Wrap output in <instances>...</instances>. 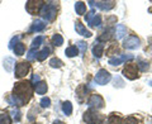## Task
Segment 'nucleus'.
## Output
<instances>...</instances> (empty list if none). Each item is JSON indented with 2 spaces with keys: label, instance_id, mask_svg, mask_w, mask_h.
<instances>
[{
  "label": "nucleus",
  "instance_id": "nucleus-1",
  "mask_svg": "<svg viewBox=\"0 0 152 124\" xmlns=\"http://www.w3.org/2000/svg\"><path fill=\"white\" fill-rule=\"evenodd\" d=\"M13 96L14 101H15L19 106L24 105L28 103L32 98V85L29 81H22V82L15 84L13 90Z\"/></svg>",
  "mask_w": 152,
  "mask_h": 124
},
{
  "label": "nucleus",
  "instance_id": "nucleus-6",
  "mask_svg": "<svg viewBox=\"0 0 152 124\" xmlns=\"http://www.w3.org/2000/svg\"><path fill=\"white\" fill-rule=\"evenodd\" d=\"M31 70V65L28 62H19V63L15 66V77L20 79L24 77V76L29 72Z\"/></svg>",
  "mask_w": 152,
  "mask_h": 124
},
{
  "label": "nucleus",
  "instance_id": "nucleus-25",
  "mask_svg": "<svg viewBox=\"0 0 152 124\" xmlns=\"http://www.w3.org/2000/svg\"><path fill=\"white\" fill-rule=\"evenodd\" d=\"M52 42H53L55 46H62L64 44V38L60 34H55L53 37H52Z\"/></svg>",
  "mask_w": 152,
  "mask_h": 124
},
{
  "label": "nucleus",
  "instance_id": "nucleus-11",
  "mask_svg": "<svg viewBox=\"0 0 152 124\" xmlns=\"http://www.w3.org/2000/svg\"><path fill=\"white\" fill-rule=\"evenodd\" d=\"M127 60H133V56L132 55H123V56H121V57H115V58H110L109 60V65H112V66H118V65H121L122 62H124V61H127Z\"/></svg>",
  "mask_w": 152,
  "mask_h": 124
},
{
  "label": "nucleus",
  "instance_id": "nucleus-9",
  "mask_svg": "<svg viewBox=\"0 0 152 124\" xmlns=\"http://www.w3.org/2000/svg\"><path fill=\"white\" fill-rule=\"evenodd\" d=\"M123 46H124L126 48H128V50L138 48L140 47V39L137 37H134V36H131V37H128L124 42H123Z\"/></svg>",
  "mask_w": 152,
  "mask_h": 124
},
{
  "label": "nucleus",
  "instance_id": "nucleus-20",
  "mask_svg": "<svg viewBox=\"0 0 152 124\" xmlns=\"http://www.w3.org/2000/svg\"><path fill=\"white\" fill-rule=\"evenodd\" d=\"M75 9H76V13L81 15V14H84L85 12H86V5H85L83 1H77L75 4Z\"/></svg>",
  "mask_w": 152,
  "mask_h": 124
},
{
  "label": "nucleus",
  "instance_id": "nucleus-40",
  "mask_svg": "<svg viewBox=\"0 0 152 124\" xmlns=\"http://www.w3.org/2000/svg\"><path fill=\"white\" fill-rule=\"evenodd\" d=\"M150 85H151V86H152V81H150Z\"/></svg>",
  "mask_w": 152,
  "mask_h": 124
},
{
  "label": "nucleus",
  "instance_id": "nucleus-38",
  "mask_svg": "<svg viewBox=\"0 0 152 124\" xmlns=\"http://www.w3.org/2000/svg\"><path fill=\"white\" fill-rule=\"evenodd\" d=\"M32 81H38V82H39V76H38V75H34V76L32 77Z\"/></svg>",
  "mask_w": 152,
  "mask_h": 124
},
{
  "label": "nucleus",
  "instance_id": "nucleus-31",
  "mask_svg": "<svg viewBox=\"0 0 152 124\" xmlns=\"http://www.w3.org/2000/svg\"><path fill=\"white\" fill-rule=\"evenodd\" d=\"M77 47L80 48V51H81V55H84L85 52H86V48H88V46H86V43H85V42H83V41L77 42Z\"/></svg>",
  "mask_w": 152,
  "mask_h": 124
},
{
  "label": "nucleus",
  "instance_id": "nucleus-39",
  "mask_svg": "<svg viewBox=\"0 0 152 124\" xmlns=\"http://www.w3.org/2000/svg\"><path fill=\"white\" fill-rule=\"evenodd\" d=\"M53 124H65V123H64V122H61V120H55Z\"/></svg>",
  "mask_w": 152,
  "mask_h": 124
},
{
  "label": "nucleus",
  "instance_id": "nucleus-29",
  "mask_svg": "<svg viewBox=\"0 0 152 124\" xmlns=\"http://www.w3.org/2000/svg\"><path fill=\"white\" fill-rule=\"evenodd\" d=\"M42 42H43V37L42 36H39V37H37L36 39H33V42H32V48H37V47H39L41 44H42Z\"/></svg>",
  "mask_w": 152,
  "mask_h": 124
},
{
  "label": "nucleus",
  "instance_id": "nucleus-37",
  "mask_svg": "<svg viewBox=\"0 0 152 124\" xmlns=\"http://www.w3.org/2000/svg\"><path fill=\"white\" fill-rule=\"evenodd\" d=\"M114 51H118V47L117 46H112L110 50L107 51V55H112V52H114Z\"/></svg>",
  "mask_w": 152,
  "mask_h": 124
},
{
  "label": "nucleus",
  "instance_id": "nucleus-27",
  "mask_svg": "<svg viewBox=\"0 0 152 124\" xmlns=\"http://www.w3.org/2000/svg\"><path fill=\"white\" fill-rule=\"evenodd\" d=\"M50 65H51V67H56V69H60L61 66H62V61H61L60 58H52L50 61Z\"/></svg>",
  "mask_w": 152,
  "mask_h": 124
},
{
  "label": "nucleus",
  "instance_id": "nucleus-28",
  "mask_svg": "<svg viewBox=\"0 0 152 124\" xmlns=\"http://www.w3.org/2000/svg\"><path fill=\"white\" fill-rule=\"evenodd\" d=\"M12 119L8 114H0V124H10Z\"/></svg>",
  "mask_w": 152,
  "mask_h": 124
},
{
  "label": "nucleus",
  "instance_id": "nucleus-34",
  "mask_svg": "<svg viewBox=\"0 0 152 124\" xmlns=\"http://www.w3.org/2000/svg\"><path fill=\"white\" fill-rule=\"evenodd\" d=\"M124 124H138V122H137V119L134 117H128L124 120Z\"/></svg>",
  "mask_w": 152,
  "mask_h": 124
},
{
  "label": "nucleus",
  "instance_id": "nucleus-8",
  "mask_svg": "<svg viewBox=\"0 0 152 124\" xmlns=\"http://www.w3.org/2000/svg\"><path fill=\"white\" fill-rule=\"evenodd\" d=\"M88 105L90 108H96V109H102L104 106V99L98 94H94L90 96L89 101H88Z\"/></svg>",
  "mask_w": 152,
  "mask_h": 124
},
{
  "label": "nucleus",
  "instance_id": "nucleus-30",
  "mask_svg": "<svg viewBox=\"0 0 152 124\" xmlns=\"http://www.w3.org/2000/svg\"><path fill=\"white\" fill-rule=\"evenodd\" d=\"M50 105H51L50 98H42V99H41V106H42V108H48Z\"/></svg>",
  "mask_w": 152,
  "mask_h": 124
},
{
  "label": "nucleus",
  "instance_id": "nucleus-14",
  "mask_svg": "<svg viewBox=\"0 0 152 124\" xmlns=\"http://www.w3.org/2000/svg\"><path fill=\"white\" fill-rule=\"evenodd\" d=\"M103 51H104V46L100 43H95V46L93 47V55L96 57V58H100L103 56Z\"/></svg>",
  "mask_w": 152,
  "mask_h": 124
},
{
  "label": "nucleus",
  "instance_id": "nucleus-16",
  "mask_svg": "<svg viewBox=\"0 0 152 124\" xmlns=\"http://www.w3.org/2000/svg\"><path fill=\"white\" fill-rule=\"evenodd\" d=\"M34 89H36V93L37 94H39V95L46 94V91H47V84L43 82V81H39V82L36 84Z\"/></svg>",
  "mask_w": 152,
  "mask_h": 124
},
{
  "label": "nucleus",
  "instance_id": "nucleus-32",
  "mask_svg": "<svg viewBox=\"0 0 152 124\" xmlns=\"http://www.w3.org/2000/svg\"><path fill=\"white\" fill-rule=\"evenodd\" d=\"M36 56H37V51L34 50V48H31V51L28 52V60L29 61H32V60H34L36 58Z\"/></svg>",
  "mask_w": 152,
  "mask_h": 124
},
{
  "label": "nucleus",
  "instance_id": "nucleus-19",
  "mask_svg": "<svg viewBox=\"0 0 152 124\" xmlns=\"http://www.w3.org/2000/svg\"><path fill=\"white\" fill-rule=\"evenodd\" d=\"M65 53H66L67 57H75L76 55L79 53V50H77V47L76 46H71V47H69V48H66Z\"/></svg>",
  "mask_w": 152,
  "mask_h": 124
},
{
  "label": "nucleus",
  "instance_id": "nucleus-24",
  "mask_svg": "<svg viewBox=\"0 0 152 124\" xmlns=\"http://www.w3.org/2000/svg\"><path fill=\"white\" fill-rule=\"evenodd\" d=\"M14 53H15L17 56H22L23 53H24V44L23 43L15 44V47H14Z\"/></svg>",
  "mask_w": 152,
  "mask_h": 124
},
{
  "label": "nucleus",
  "instance_id": "nucleus-10",
  "mask_svg": "<svg viewBox=\"0 0 152 124\" xmlns=\"http://www.w3.org/2000/svg\"><path fill=\"white\" fill-rule=\"evenodd\" d=\"M91 7H96L102 10H110L114 8V1H89Z\"/></svg>",
  "mask_w": 152,
  "mask_h": 124
},
{
  "label": "nucleus",
  "instance_id": "nucleus-13",
  "mask_svg": "<svg viewBox=\"0 0 152 124\" xmlns=\"http://www.w3.org/2000/svg\"><path fill=\"white\" fill-rule=\"evenodd\" d=\"M46 28V23L42 22V20H36L34 23H33V26L31 28V32H41L43 31Z\"/></svg>",
  "mask_w": 152,
  "mask_h": 124
},
{
  "label": "nucleus",
  "instance_id": "nucleus-33",
  "mask_svg": "<svg viewBox=\"0 0 152 124\" xmlns=\"http://www.w3.org/2000/svg\"><path fill=\"white\" fill-rule=\"evenodd\" d=\"M12 63H14V60L13 58H7L5 60V69H7V71H10L12 70Z\"/></svg>",
  "mask_w": 152,
  "mask_h": 124
},
{
  "label": "nucleus",
  "instance_id": "nucleus-35",
  "mask_svg": "<svg viewBox=\"0 0 152 124\" xmlns=\"http://www.w3.org/2000/svg\"><path fill=\"white\" fill-rule=\"evenodd\" d=\"M138 69H141L142 71H146L147 69H148V63H147V62L141 61V62H140V65H138Z\"/></svg>",
  "mask_w": 152,
  "mask_h": 124
},
{
  "label": "nucleus",
  "instance_id": "nucleus-5",
  "mask_svg": "<svg viewBox=\"0 0 152 124\" xmlns=\"http://www.w3.org/2000/svg\"><path fill=\"white\" fill-rule=\"evenodd\" d=\"M42 7H43V1H41V0H29V1H27V12L32 14V15H36L41 12Z\"/></svg>",
  "mask_w": 152,
  "mask_h": 124
},
{
  "label": "nucleus",
  "instance_id": "nucleus-22",
  "mask_svg": "<svg viewBox=\"0 0 152 124\" xmlns=\"http://www.w3.org/2000/svg\"><path fill=\"white\" fill-rule=\"evenodd\" d=\"M62 110H64V113L66 114V115H70V114L72 113V105H71L70 101H65L62 104Z\"/></svg>",
  "mask_w": 152,
  "mask_h": 124
},
{
  "label": "nucleus",
  "instance_id": "nucleus-4",
  "mask_svg": "<svg viewBox=\"0 0 152 124\" xmlns=\"http://www.w3.org/2000/svg\"><path fill=\"white\" fill-rule=\"evenodd\" d=\"M123 75H124V77L129 80L137 79L138 77V66L134 63H127L123 69Z\"/></svg>",
  "mask_w": 152,
  "mask_h": 124
},
{
  "label": "nucleus",
  "instance_id": "nucleus-12",
  "mask_svg": "<svg viewBox=\"0 0 152 124\" xmlns=\"http://www.w3.org/2000/svg\"><path fill=\"white\" fill-rule=\"evenodd\" d=\"M75 29H76V32H77L79 34H81V36H84V37H86V38L91 37V32H89L86 28L84 27V24H81L80 22H76V23H75Z\"/></svg>",
  "mask_w": 152,
  "mask_h": 124
},
{
  "label": "nucleus",
  "instance_id": "nucleus-3",
  "mask_svg": "<svg viewBox=\"0 0 152 124\" xmlns=\"http://www.w3.org/2000/svg\"><path fill=\"white\" fill-rule=\"evenodd\" d=\"M56 7L52 5V4H47V5H43L41 9V15L46 20L52 22L56 18Z\"/></svg>",
  "mask_w": 152,
  "mask_h": 124
},
{
  "label": "nucleus",
  "instance_id": "nucleus-7",
  "mask_svg": "<svg viewBox=\"0 0 152 124\" xmlns=\"http://www.w3.org/2000/svg\"><path fill=\"white\" fill-rule=\"evenodd\" d=\"M110 79H112V76L107 70H99L98 74L95 75V81L99 85H107L110 81Z\"/></svg>",
  "mask_w": 152,
  "mask_h": 124
},
{
  "label": "nucleus",
  "instance_id": "nucleus-21",
  "mask_svg": "<svg viewBox=\"0 0 152 124\" xmlns=\"http://www.w3.org/2000/svg\"><path fill=\"white\" fill-rule=\"evenodd\" d=\"M112 33H113V29H108V31H105L102 36H99L98 41H99V42H105V41H108V39H110Z\"/></svg>",
  "mask_w": 152,
  "mask_h": 124
},
{
  "label": "nucleus",
  "instance_id": "nucleus-18",
  "mask_svg": "<svg viewBox=\"0 0 152 124\" xmlns=\"http://www.w3.org/2000/svg\"><path fill=\"white\" fill-rule=\"evenodd\" d=\"M102 24V17L100 15H94L91 19H90V22L88 23V26L90 27H99Z\"/></svg>",
  "mask_w": 152,
  "mask_h": 124
},
{
  "label": "nucleus",
  "instance_id": "nucleus-23",
  "mask_svg": "<svg viewBox=\"0 0 152 124\" xmlns=\"http://www.w3.org/2000/svg\"><path fill=\"white\" fill-rule=\"evenodd\" d=\"M86 91H88V89H86V86H84V85H81V86L77 88V90H76V94H77V96L80 98V101H83V96L86 94Z\"/></svg>",
  "mask_w": 152,
  "mask_h": 124
},
{
  "label": "nucleus",
  "instance_id": "nucleus-36",
  "mask_svg": "<svg viewBox=\"0 0 152 124\" xmlns=\"http://www.w3.org/2000/svg\"><path fill=\"white\" fill-rule=\"evenodd\" d=\"M13 114H14V120L15 122L20 120V113H19V110H13Z\"/></svg>",
  "mask_w": 152,
  "mask_h": 124
},
{
  "label": "nucleus",
  "instance_id": "nucleus-2",
  "mask_svg": "<svg viewBox=\"0 0 152 124\" xmlns=\"http://www.w3.org/2000/svg\"><path fill=\"white\" fill-rule=\"evenodd\" d=\"M84 120L88 124H103L104 117L100 115V114H96L93 110H88L84 114Z\"/></svg>",
  "mask_w": 152,
  "mask_h": 124
},
{
  "label": "nucleus",
  "instance_id": "nucleus-17",
  "mask_svg": "<svg viewBox=\"0 0 152 124\" xmlns=\"http://www.w3.org/2000/svg\"><path fill=\"white\" fill-rule=\"evenodd\" d=\"M50 53H51V48L50 47H46V48H43L41 52H38L37 53V60L38 61H43V60H46V57H48Z\"/></svg>",
  "mask_w": 152,
  "mask_h": 124
},
{
  "label": "nucleus",
  "instance_id": "nucleus-15",
  "mask_svg": "<svg viewBox=\"0 0 152 124\" xmlns=\"http://www.w3.org/2000/svg\"><path fill=\"white\" fill-rule=\"evenodd\" d=\"M127 33V28L123 26V24H118L117 26V29H115V37L117 39H122L123 37H124V34Z\"/></svg>",
  "mask_w": 152,
  "mask_h": 124
},
{
  "label": "nucleus",
  "instance_id": "nucleus-26",
  "mask_svg": "<svg viewBox=\"0 0 152 124\" xmlns=\"http://www.w3.org/2000/svg\"><path fill=\"white\" fill-rule=\"evenodd\" d=\"M108 124H122V119L118 115H110L108 119Z\"/></svg>",
  "mask_w": 152,
  "mask_h": 124
}]
</instances>
